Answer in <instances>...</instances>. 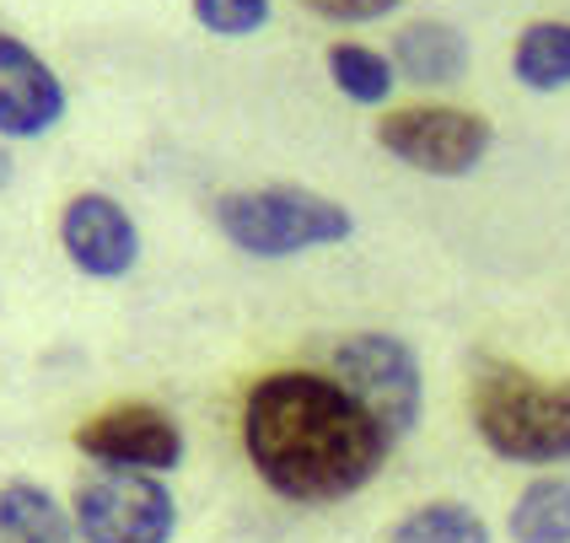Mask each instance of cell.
I'll list each match as a JSON object with an SVG mask.
<instances>
[{"label": "cell", "instance_id": "cell-18", "mask_svg": "<svg viewBox=\"0 0 570 543\" xmlns=\"http://www.w3.org/2000/svg\"><path fill=\"white\" fill-rule=\"evenodd\" d=\"M11 172H17V167H11V151H6V146H0V189H6V184H11Z\"/></svg>", "mask_w": 570, "mask_h": 543}, {"label": "cell", "instance_id": "cell-11", "mask_svg": "<svg viewBox=\"0 0 570 543\" xmlns=\"http://www.w3.org/2000/svg\"><path fill=\"white\" fill-rule=\"evenodd\" d=\"M0 543H76L70 506L32 480H0Z\"/></svg>", "mask_w": 570, "mask_h": 543}, {"label": "cell", "instance_id": "cell-15", "mask_svg": "<svg viewBox=\"0 0 570 543\" xmlns=\"http://www.w3.org/2000/svg\"><path fill=\"white\" fill-rule=\"evenodd\" d=\"M382 543H490V522L463 501H425L399 516Z\"/></svg>", "mask_w": 570, "mask_h": 543}, {"label": "cell", "instance_id": "cell-3", "mask_svg": "<svg viewBox=\"0 0 570 543\" xmlns=\"http://www.w3.org/2000/svg\"><path fill=\"white\" fill-rule=\"evenodd\" d=\"M222 237L248 258H296L313 248H340L355 237L350 205L328 199L302 184H264V189H232L216 199Z\"/></svg>", "mask_w": 570, "mask_h": 543}, {"label": "cell", "instance_id": "cell-5", "mask_svg": "<svg viewBox=\"0 0 570 543\" xmlns=\"http://www.w3.org/2000/svg\"><path fill=\"white\" fill-rule=\"evenodd\" d=\"M70 522L81 543H173L178 539V495L157 474L97 468L76 484Z\"/></svg>", "mask_w": 570, "mask_h": 543}, {"label": "cell", "instance_id": "cell-12", "mask_svg": "<svg viewBox=\"0 0 570 543\" xmlns=\"http://www.w3.org/2000/svg\"><path fill=\"white\" fill-rule=\"evenodd\" d=\"M511 76L528 92H566L570 87V22H528L511 43Z\"/></svg>", "mask_w": 570, "mask_h": 543}, {"label": "cell", "instance_id": "cell-10", "mask_svg": "<svg viewBox=\"0 0 570 543\" xmlns=\"http://www.w3.org/2000/svg\"><path fill=\"white\" fill-rule=\"evenodd\" d=\"M387 60L399 65V81L410 76L414 87H446V81H463V76H469L474 49H469V38L452 28V22L420 17V22L393 32Z\"/></svg>", "mask_w": 570, "mask_h": 543}, {"label": "cell", "instance_id": "cell-9", "mask_svg": "<svg viewBox=\"0 0 570 543\" xmlns=\"http://www.w3.org/2000/svg\"><path fill=\"white\" fill-rule=\"evenodd\" d=\"M65 119V81L17 32H0V140H38Z\"/></svg>", "mask_w": 570, "mask_h": 543}, {"label": "cell", "instance_id": "cell-17", "mask_svg": "<svg viewBox=\"0 0 570 543\" xmlns=\"http://www.w3.org/2000/svg\"><path fill=\"white\" fill-rule=\"evenodd\" d=\"M302 6L323 22H345V28H366V22H382L399 11V0H302Z\"/></svg>", "mask_w": 570, "mask_h": 543}, {"label": "cell", "instance_id": "cell-14", "mask_svg": "<svg viewBox=\"0 0 570 543\" xmlns=\"http://www.w3.org/2000/svg\"><path fill=\"white\" fill-rule=\"evenodd\" d=\"M328 81L340 87V97L361 102V108H382L393 87H399V65L387 60L372 43H355V38H340L328 43Z\"/></svg>", "mask_w": 570, "mask_h": 543}, {"label": "cell", "instance_id": "cell-6", "mask_svg": "<svg viewBox=\"0 0 570 543\" xmlns=\"http://www.w3.org/2000/svg\"><path fill=\"white\" fill-rule=\"evenodd\" d=\"M495 129L474 108H446V102H414L393 108L377 125V146L393 161H404L425 178H469L484 151H490Z\"/></svg>", "mask_w": 570, "mask_h": 543}, {"label": "cell", "instance_id": "cell-7", "mask_svg": "<svg viewBox=\"0 0 570 543\" xmlns=\"http://www.w3.org/2000/svg\"><path fill=\"white\" fill-rule=\"evenodd\" d=\"M76 452L81 457H92L97 468H119V474H173L178 463H184V425L167 415L161 404H140V398H129V404H108V409H97L76 425Z\"/></svg>", "mask_w": 570, "mask_h": 543}, {"label": "cell", "instance_id": "cell-4", "mask_svg": "<svg viewBox=\"0 0 570 543\" xmlns=\"http://www.w3.org/2000/svg\"><path fill=\"white\" fill-rule=\"evenodd\" d=\"M328 377L393 436V447H399L414 425H420V415H425V372H420L414 345L399 339V334L366 328V334L340 339L334 355H328Z\"/></svg>", "mask_w": 570, "mask_h": 543}, {"label": "cell", "instance_id": "cell-13", "mask_svg": "<svg viewBox=\"0 0 570 543\" xmlns=\"http://www.w3.org/2000/svg\"><path fill=\"white\" fill-rule=\"evenodd\" d=\"M511 543H570V480L560 474H539L507 516Z\"/></svg>", "mask_w": 570, "mask_h": 543}, {"label": "cell", "instance_id": "cell-2", "mask_svg": "<svg viewBox=\"0 0 570 543\" xmlns=\"http://www.w3.org/2000/svg\"><path fill=\"white\" fill-rule=\"evenodd\" d=\"M469 415L484 452L517 468L570 463V377H539L517 361L479 355Z\"/></svg>", "mask_w": 570, "mask_h": 543}, {"label": "cell", "instance_id": "cell-1", "mask_svg": "<svg viewBox=\"0 0 570 543\" xmlns=\"http://www.w3.org/2000/svg\"><path fill=\"white\" fill-rule=\"evenodd\" d=\"M243 452L269 495L334 506L361 495L393 457V436L323 372H264L243 398Z\"/></svg>", "mask_w": 570, "mask_h": 543}, {"label": "cell", "instance_id": "cell-16", "mask_svg": "<svg viewBox=\"0 0 570 543\" xmlns=\"http://www.w3.org/2000/svg\"><path fill=\"white\" fill-rule=\"evenodd\" d=\"M189 11L210 38H254L269 22V0H189Z\"/></svg>", "mask_w": 570, "mask_h": 543}, {"label": "cell", "instance_id": "cell-8", "mask_svg": "<svg viewBox=\"0 0 570 543\" xmlns=\"http://www.w3.org/2000/svg\"><path fill=\"white\" fill-rule=\"evenodd\" d=\"M60 248L87 280H125L140 264V226L114 194L87 189L76 199H65Z\"/></svg>", "mask_w": 570, "mask_h": 543}]
</instances>
